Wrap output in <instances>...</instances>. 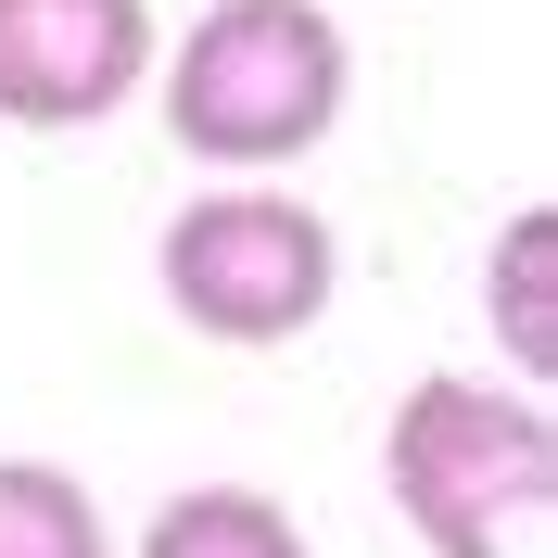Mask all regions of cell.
Masks as SVG:
<instances>
[{
    "instance_id": "2",
    "label": "cell",
    "mask_w": 558,
    "mask_h": 558,
    "mask_svg": "<svg viewBox=\"0 0 558 558\" xmlns=\"http://www.w3.org/2000/svg\"><path fill=\"white\" fill-rule=\"evenodd\" d=\"M343 26L317 0H216L166 51V140L191 166L267 178L343 128Z\"/></svg>"
},
{
    "instance_id": "7",
    "label": "cell",
    "mask_w": 558,
    "mask_h": 558,
    "mask_svg": "<svg viewBox=\"0 0 558 558\" xmlns=\"http://www.w3.org/2000/svg\"><path fill=\"white\" fill-rule=\"evenodd\" d=\"M0 558H114L89 483L51 457H0Z\"/></svg>"
},
{
    "instance_id": "4",
    "label": "cell",
    "mask_w": 558,
    "mask_h": 558,
    "mask_svg": "<svg viewBox=\"0 0 558 558\" xmlns=\"http://www.w3.org/2000/svg\"><path fill=\"white\" fill-rule=\"evenodd\" d=\"M153 76V0H0V128H102Z\"/></svg>"
},
{
    "instance_id": "3",
    "label": "cell",
    "mask_w": 558,
    "mask_h": 558,
    "mask_svg": "<svg viewBox=\"0 0 558 558\" xmlns=\"http://www.w3.org/2000/svg\"><path fill=\"white\" fill-rule=\"evenodd\" d=\"M153 279H166L178 330H204V343H229V355H279V343H305L317 317H330L343 242H330L317 204L242 178V191H204V204L166 216Z\"/></svg>"
},
{
    "instance_id": "1",
    "label": "cell",
    "mask_w": 558,
    "mask_h": 558,
    "mask_svg": "<svg viewBox=\"0 0 558 558\" xmlns=\"http://www.w3.org/2000/svg\"><path fill=\"white\" fill-rule=\"evenodd\" d=\"M381 483H393V521L432 558H508L521 521H546L558 495V418L533 381L418 368L381 418Z\"/></svg>"
},
{
    "instance_id": "5",
    "label": "cell",
    "mask_w": 558,
    "mask_h": 558,
    "mask_svg": "<svg viewBox=\"0 0 558 558\" xmlns=\"http://www.w3.org/2000/svg\"><path fill=\"white\" fill-rule=\"evenodd\" d=\"M483 317H495V343H508V368L546 393V381H558V204H521L508 229H495V254H483Z\"/></svg>"
},
{
    "instance_id": "6",
    "label": "cell",
    "mask_w": 558,
    "mask_h": 558,
    "mask_svg": "<svg viewBox=\"0 0 558 558\" xmlns=\"http://www.w3.org/2000/svg\"><path fill=\"white\" fill-rule=\"evenodd\" d=\"M140 558H305V533H292V508L254 495V483H191V495L153 508Z\"/></svg>"
}]
</instances>
